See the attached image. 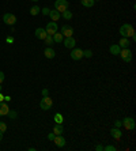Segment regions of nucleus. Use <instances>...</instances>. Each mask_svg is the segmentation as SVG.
<instances>
[{
    "mask_svg": "<svg viewBox=\"0 0 136 151\" xmlns=\"http://www.w3.org/2000/svg\"><path fill=\"white\" fill-rule=\"evenodd\" d=\"M118 32H120V35L124 37V38H131L135 34V29H133V26L131 23H124V25H121Z\"/></svg>",
    "mask_w": 136,
    "mask_h": 151,
    "instance_id": "f257e3e1",
    "label": "nucleus"
},
{
    "mask_svg": "<svg viewBox=\"0 0 136 151\" xmlns=\"http://www.w3.org/2000/svg\"><path fill=\"white\" fill-rule=\"evenodd\" d=\"M52 105H53V99L50 98L49 95H47V97H42V98H41L39 108H41L42 110H49L50 108H52Z\"/></svg>",
    "mask_w": 136,
    "mask_h": 151,
    "instance_id": "f03ea898",
    "label": "nucleus"
},
{
    "mask_svg": "<svg viewBox=\"0 0 136 151\" xmlns=\"http://www.w3.org/2000/svg\"><path fill=\"white\" fill-rule=\"evenodd\" d=\"M68 7H69L68 0H56V1H54V10H57L60 14L63 11L68 10Z\"/></svg>",
    "mask_w": 136,
    "mask_h": 151,
    "instance_id": "7ed1b4c3",
    "label": "nucleus"
},
{
    "mask_svg": "<svg viewBox=\"0 0 136 151\" xmlns=\"http://www.w3.org/2000/svg\"><path fill=\"white\" fill-rule=\"evenodd\" d=\"M121 124L127 131H133L135 129V127H136L135 119H133V117H125V119L121 121Z\"/></svg>",
    "mask_w": 136,
    "mask_h": 151,
    "instance_id": "20e7f679",
    "label": "nucleus"
},
{
    "mask_svg": "<svg viewBox=\"0 0 136 151\" xmlns=\"http://www.w3.org/2000/svg\"><path fill=\"white\" fill-rule=\"evenodd\" d=\"M118 56L121 57L125 63H131L132 61V52H131V49L129 48H125V49H121L120 50V55Z\"/></svg>",
    "mask_w": 136,
    "mask_h": 151,
    "instance_id": "39448f33",
    "label": "nucleus"
},
{
    "mask_svg": "<svg viewBox=\"0 0 136 151\" xmlns=\"http://www.w3.org/2000/svg\"><path fill=\"white\" fill-rule=\"evenodd\" d=\"M69 56H71L72 60H75V61L82 60L83 59V50L80 49V48H72L71 53H69Z\"/></svg>",
    "mask_w": 136,
    "mask_h": 151,
    "instance_id": "423d86ee",
    "label": "nucleus"
},
{
    "mask_svg": "<svg viewBox=\"0 0 136 151\" xmlns=\"http://www.w3.org/2000/svg\"><path fill=\"white\" fill-rule=\"evenodd\" d=\"M3 22L6 23V25H8V26H14L15 22H16V17H15L14 14L7 12V14L3 15Z\"/></svg>",
    "mask_w": 136,
    "mask_h": 151,
    "instance_id": "0eeeda50",
    "label": "nucleus"
},
{
    "mask_svg": "<svg viewBox=\"0 0 136 151\" xmlns=\"http://www.w3.org/2000/svg\"><path fill=\"white\" fill-rule=\"evenodd\" d=\"M45 30H47L48 35H53L54 33H57V30H59V26H57V23H56V22L50 21L49 23H48V25H47V27H45Z\"/></svg>",
    "mask_w": 136,
    "mask_h": 151,
    "instance_id": "6e6552de",
    "label": "nucleus"
},
{
    "mask_svg": "<svg viewBox=\"0 0 136 151\" xmlns=\"http://www.w3.org/2000/svg\"><path fill=\"white\" fill-rule=\"evenodd\" d=\"M61 34H63V37H72L74 35V27L69 25H63L61 26Z\"/></svg>",
    "mask_w": 136,
    "mask_h": 151,
    "instance_id": "1a4fd4ad",
    "label": "nucleus"
},
{
    "mask_svg": "<svg viewBox=\"0 0 136 151\" xmlns=\"http://www.w3.org/2000/svg\"><path fill=\"white\" fill-rule=\"evenodd\" d=\"M63 42H64V46L68 48V49H72V48H75V45H76V41H75V38H74V35H72V37H65Z\"/></svg>",
    "mask_w": 136,
    "mask_h": 151,
    "instance_id": "9d476101",
    "label": "nucleus"
},
{
    "mask_svg": "<svg viewBox=\"0 0 136 151\" xmlns=\"http://www.w3.org/2000/svg\"><path fill=\"white\" fill-rule=\"evenodd\" d=\"M34 34H36V37H37L38 40L44 41V40L47 38L48 33H47V30H45V29H42V27H37V29H36V32H34Z\"/></svg>",
    "mask_w": 136,
    "mask_h": 151,
    "instance_id": "9b49d317",
    "label": "nucleus"
},
{
    "mask_svg": "<svg viewBox=\"0 0 136 151\" xmlns=\"http://www.w3.org/2000/svg\"><path fill=\"white\" fill-rule=\"evenodd\" d=\"M53 142H54V144H56L57 147H64L65 143H67V142H65V139L63 137V135H56V136H54V139H53Z\"/></svg>",
    "mask_w": 136,
    "mask_h": 151,
    "instance_id": "f8f14e48",
    "label": "nucleus"
},
{
    "mask_svg": "<svg viewBox=\"0 0 136 151\" xmlns=\"http://www.w3.org/2000/svg\"><path fill=\"white\" fill-rule=\"evenodd\" d=\"M44 55H45V57H47V59H54L56 52L53 50V48H52V46H47V49L44 50Z\"/></svg>",
    "mask_w": 136,
    "mask_h": 151,
    "instance_id": "ddd939ff",
    "label": "nucleus"
},
{
    "mask_svg": "<svg viewBox=\"0 0 136 151\" xmlns=\"http://www.w3.org/2000/svg\"><path fill=\"white\" fill-rule=\"evenodd\" d=\"M118 46H120L121 49L129 48V46H131V41H129V38H124V37H121L120 41H118Z\"/></svg>",
    "mask_w": 136,
    "mask_h": 151,
    "instance_id": "4468645a",
    "label": "nucleus"
},
{
    "mask_svg": "<svg viewBox=\"0 0 136 151\" xmlns=\"http://www.w3.org/2000/svg\"><path fill=\"white\" fill-rule=\"evenodd\" d=\"M110 135H112V137L113 139H116V140H118V139H121V136H122V132L118 128H112L110 129Z\"/></svg>",
    "mask_w": 136,
    "mask_h": 151,
    "instance_id": "2eb2a0df",
    "label": "nucleus"
},
{
    "mask_svg": "<svg viewBox=\"0 0 136 151\" xmlns=\"http://www.w3.org/2000/svg\"><path fill=\"white\" fill-rule=\"evenodd\" d=\"M49 17H50V19H52L53 22H57L59 19L61 18V14L57 10H50L49 11Z\"/></svg>",
    "mask_w": 136,
    "mask_h": 151,
    "instance_id": "dca6fc26",
    "label": "nucleus"
},
{
    "mask_svg": "<svg viewBox=\"0 0 136 151\" xmlns=\"http://www.w3.org/2000/svg\"><path fill=\"white\" fill-rule=\"evenodd\" d=\"M120 50H121V48L118 46V44H113V45H110V48H109V52H110L113 56L120 55Z\"/></svg>",
    "mask_w": 136,
    "mask_h": 151,
    "instance_id": "f3484780",
    "label": "nucleus"
},
{
    "mask_svg": "<svg viewBox=\"0 0 136 151\" xmlns=\"http://www.w3.org/2000/svg\"><path fill=\"white\" fill-rule=\"evenodd\" d=\"M8 112H10L8 105L6 104V102H1V104H0V114H1V116H7Z\"/></svg>",
    "mask_w": 136,
    "mask_h": 151,
    "instance_id": "a211bd4d",
    "label": "nucleus"
},
{
    "mask_svg": "<svg viewBox=\"0 0 136 151\" xmlns=\"http://www.w3.org/2000/svg\"><path fill=\"white\" fill-rule=\"evenodd\" d=\"M54 135H63L64 134V128H63V124H56L53 127V131H52Z\"/></svg>",
    "mask_w": 136,
    "mask_h": 151,
    "instance_id": "6ab92c4d",
    "label": "nucleus"
},
{
    "mask_svg": "<svg viewBox=\"0 0 136 151\" xmlns=\"http://www.w3.org/2000/svg\"><path fill=\"white\" fill-rule=\"evenodd\" d=\"M52 37H53L54 44H61V42H63V34H61V33H54Z\"/></svg>",
    "mask_w": 136,
    "mask_h": 151,
    "instance_id": "aec40b11",
    "label": "nucleus"
},
{
    "mask_svg": "<svg viewBox=\"0 0 136 151\" xmlns=\"http://www.w3.org/2000/svg\"><path fill=\"white\" fill-rule=\"evenodd\" d=\"M53 120H54V123H56V124H63L64 117H63V114H61V113H56V114H54V117H53Z\"/></svg>",
    "mask_w": 136,
    "mask_h": 151,
    "instance_id": "412c9836",
    "label": "nucleus"
},
{
    "mask_svg": "<svg viewBox=\"0 0 136 151\" xmlns=\"http://www.w3.org/2000/svg\"><path fill=\"white\" fill-rule=\"evenodd\" d=\"M80 3H82V6L83 7H87V8H90V7H93L94 6V0H80Z\"/></svg>",
    "mask_w": 136,
    "mask_h": 151,
    "instance_id": "4be33fe9",
    "label": "nucleus"
},
{
    "mask_svg": "<svg viewBox=\"0 0 136 151\" xmlns=\"http://www.w3.org/2000/svg\"><path fill=\"white\" fill-rule=\"evenodd\" d=\"M39 12H41V8H39L38 6H33V7L30 8V15H33V17L38 15Z\"/></svg>",
    "mask_w": 136,
    "mask_h": 151,
    "instance_id": "5701e85b",
    "label": "nucleus"
},
{
    "mask_svg": "<svg viewBox=\"0 0 136 151\" xmlns=\"http://www.w3.org/2000/svg\"><path fill=\"white\" fill-rule=\"evenodd\" d=\"M44 42H45V45L47 46H53L54 45V41H53V37H52V35H47V38L44 40Z\"/></svg>",
    "mask_w": 136,
    "mask_h": 151,
    "instance_id": "b1692460",
    "label": "nucleus"
},
{
    "mask_svg": "<svg viewBox=\"0 0 136 151\" xmlns=\"http://www.w3.org/2000/svg\"><path fill=\"white\" fill-rule=\"evenodd\" d=\"M61 14H63V18H64L65 21H71V19H72V12H71V11L65 10V11H63Z\"/></svg>",
    "mask_w": 136,
    "mask_h": 151,
    "instance_id": "393cba45",
    "label": "nucleus"
},
{
    "mask_svg": "<svg viewBox=\"0 0 136 151\" xmlns=\"http://www.w3.org/2000/svg\"><path fill=\"white\" fill-rule=\"evenodd\" d=\"M83 57H86V59H91V57H93V52H91L90 49L83 50Z\"/></svg>",
    "mask_w": 136,
    "mask_h": 151,
    "instance_id": "a878e982",
    "label": "nucleus"
},
{
    "mask_svg": "<svg viewBox=\"0 0 136 151\" xmlns=\"http://www.w3.org/2000/svg\"><path fill=\"white\" fill-rule=\"evenodd\" d=\"M7 116L10 117L11 120H15V119H16V117H18V113L15 112V110H11V109H10V112H8V114H7Z\"/></svg>",
    "mask_w": 136,
    "mask_h": 151,
    "instance_id": "bb28decb",
    "label": "nucleus"
},
{
    "mask_svg": "<svg viewBox=\"0 0 136 151\" xmlns=\"http://www.w3.org/2000/svg\"><path fill=\"white\" fill-rule=\"evenodd\" d=\"M7 131V124L4 123V121H0V132H6Z\"/></svg>",
    "mask_w": 136,
    "mask_h": 151,
    "instance_id": "cd10ccee",
    "label": "nucleus"
},
{
    "mask_svg": "<svg viewBox=\"0 0 136 151\" xmlns=\"http://www.w3.org/2000/svg\"><path fill=\"white\" fill-rule=\"evenodd\" d=\"M49 8H48V7H44V8H41V14H42V15H49Z\"/></svg>",
    "mask_w": 136,
    "mask_h": 151,
    "instance_id": "c85d7f7f",
    "label": "nucleus"
},
{
    "mask_svg": "<svg viewBox=\"0 0 136 151\" xmlns=\"http://www.w3.org/2000/svg\"><path fill=\"white\" fill-rule=\"evenodd\" d=\"M104 151H116V147L115 146H106V147H104Z\"/></svg>",
    "mask_w": 136,
    "mask_h": 151,
    "instance_id": "c756f323",
    "label": "nucleus"
},
{
    "mask_svg": "<svg viewBox=\"0 0 136 151\" xmlns=\"http://www.w3.org/2000/svg\"><path fill=\"white\" fill-rule=\"evenodd\" d=\"M47 95H49V90L48 88H42V97H47Z\"/></svg>",
    "mask_w": 136,
    "mask_h": 151,
    "instance_id": "7c9ffc66",
    "label": "nucleus"
},
{
    "mask_svg": "<svg viewBox=\"0 0 136 151\" xmlns=\"http://www.w3.org/2000/svg\"><path fill=\"white\" fill-rule=\"evenodd\" d=\"M115 127H116V128H120V127H122L121 121H118V120H116V121H115Z\"/></svg>",
    "mask_w": 136,
    "mask_h": 151,
    "instance_id": "2f4dec72",
    "label": "nucleus"
},
{
    "mask_svg": "<svg viewBox=\"0 0 136 151\" xmlns=\"http://www.w3.org/2000/svg\"><path fill=\"white\" fill-rule=\"evenodd\" d=\"M54 136H56V135H54V134H53V132H50V134H49V135H48V139H49V140H52V142H53Z\"/></svg>",
    "mask_w": 136,
    "mask_h": 151,
    "instance_id": "473e14b6",
    "label": "nucleus"
},
{
    "mask_svg": "<svg viewBox=\"0 0 136 151\" xmlns=\"http://www.w3.org/2000/svg\"><path fill=\"white\" fill-rule=\"evenodd\" d=\"M95 150H97V151H104V146L98 144V146H95Z\"/></svg>",
    "mask_w": 136,
    "mask_h": 151,
    "instance_id": "72a5a7b5",
    "label": "nucleus"
},
{
    "mask_svg": "<svg viewBox=\"0 0 136 151\" xmlns=\"http://www.w3.org/2000/svg\"><path fill=\"white\" fill-rule=\"evenodd\" d=\"M3 81H4V72H1V71H0V84L3 83Z\"/></svg>",
    "mask_w": 136,
    "mask_h": 151,
    "instance_id": "f704fd0d",
    "label": "nucleus"
},
{
    "mask_svg": "<svg viewBox=\"0 0 136 151\" xmlns=\"http://www.w3.org/2000/svg\"><path fill=\"white\" fill-rule=\"evenodd\" d=\"M6 41H7L8 44H12V42H14V38H12V37H7V40H6Z\"/></svg>",
    "mask_w": 136,
    "mask_h": 151,
    "instance_id": "c9c22d12",
    "label": "nucleus"
},
{
    "mask_svg": "<svg viewBox=\"0 0 136 151\" xmlns=\"http://www.w3.org/2000/svg\"><path fill=\"white\" fill-rule=\"evenodd\" d=\"M4 101H6V102H10L11 101V97H10V95H4Z\"/></svg>",
    "mask_w": 136,
    "mask_h": 151,
    "instance_id": "e433bc0d",
    "label": "nucleus"
},
{
    "mask_svg": "<svg viewBox=\"0 0 136 151\" xmlns=\"http://www.w3.org/2000/svg\"><path fill=\"white\" fill-rule=\"evenodd\" d=\"M4 101V95L1 94V91H0V102H3Z\"/></svg>",
    "mask_w": 136,
    "mask_h": 151,
    "instance_id": "4c0bfd02",
    "label": "nucleus"
},
{
    "mask_svg": "<svg viewBox=\"0 0 136 151\" xmlns=\"http://www.w3.org/2000/svg\"><path fill=\"white\" fill-rule=\"evenodd\" d=\"M3 139V132H0V140Z\"/></svg>",
    "mask_w": 136,
    "mask_h": 151,
    "instance_id": "58836bf2",
    "label": "nucleus"
},
{
    "mask_svg": "<svg viewBox=\"0 0 136 151\" xmlns=\"http://www.w3.org/2000/svg\"><path fill=\"white\" fill-rule=\"evenodd\" d=\"M1 90H3V86H1V84H0V91H1Z\"/></svg>",
    "mask_w": 136,
    "mask_h": 151,
    "instance_id": "ea45409f",
    "label": "nucleus"
},
{
    "mask_svg": "<svg viewBox=\"0 0 136 151\" xmlns=\"http://www.w3.org/2000/svg\"><path fill=\"white\" fill-rule=\"evenodd\" d=\"M31 1H38V0H31Z\"/></svg>",
    "mask_w": 136,
    "mask_h": 151,
    "instance_id": "a19ab883",
    "label": "nucleus"
},
{
    "mask_svg": "<svg viewBox=\"0 0 136 151\" xmlns=\"http://www.w3.org/2000/svg\"><path fill=\"white\" fill-rule=\"evenodd\" d=\"M94 1H99V0H94Z\"/></svg>",
    "mask_w": 136,
    "mask_h": 151,
    "instance_id": "79ce46f5",
    "label": "nucleus"
},
{
    "mask_svg": "<svg viewBox=\"0 0 136 151\" xmlns=\"http://www.w3.org/2000/svg\"><path fill=\"white\" fill-rule=\"evenodd\" d=\"M0 104H1V102H0ZM0 117H1V114H0Z\"/></svg>",
    "mask_w": 136,
    "mask_h": 151,
    "instance_id": "37998d69",
    "label": "nucleus"
}]
</instances>
